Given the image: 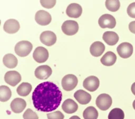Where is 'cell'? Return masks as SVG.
I'll list each match as a JSON object with an SVG mask.
<instances>
[{"label":"cell","instance_id":"21","mask_svg":"<svg viewBox=\"0 0 135 119\" xmlns=\"http://www.w3.org/2000/svg\"><path fill=\"white\" fill-rule=\"evenodd\" d=\"M117 60V56L112 51L107 52L101 58V63L105 66H111L113 65Z\"/></svg>","mask_w":135,"mask_h":119},{"label":"cell","instance_id":"15","mask_svg":"<svg viewBox=\"0 0 135 119\" xmlns=\"http://www.w3.org/2000/svg\"><path fill=\"white\" fill-rule=\"evenodd\" d=\"M20 25L18 21L14 19H9L6 20L3 26L4 30L8 34H14L20 29Z\"/></svg>","mask_w":135,"mask_h":119},{"label":"cell","instance_id":"7","mask_svg":"<svg viewBox=\"0 0 135 119\" xmlns=\"http://www.w3.org/2000/svg\"><path fill=\"white\" fill-rule=\"evenodd\" d=\"M117 51L120 57L126 59L129 58L132 55L133 48L130 43L124 42L117 47Z\"/></svg>","mask_w":135,"mask_h":119},{"label":"cell","instance_id":"23","mask_svg":"<svg viewBox=\"0 0 135 119\" xmlns=\"http://www.w3.org/2000/svg\"><path fill=\"white\" fill-rule=\"evenodd\" d=\"M32 89V86L30 83L28 82H23L17 87L16 92L19 95L26 96L30 94Z\"/></svg>","mask_w":135,"mask_h":119},{"label":"cell","instance_id":"9","mask_svg":"<svg viewBox=\"0 0 135 119\" xmlns=\"http://www.w3.org/2000/svg\"><path fill=\"white\" fill-rule=\"evenodd\" d=\"M56 35L53 31L50 30L43 31L40 36L41 42L47 46H51L54 45L56 41Z\"/></svg>","mask_w":135,"mask_h":119},{"label":"cell","instance_id":"11","mask_svg":"<svg viewBox=\"0 0 135 119\" xmlns=\"http://www.w3.org/2000/svg\"><path fill=\"white\" fill-rule=\"evenodd\" d=\"M100 85L99 79L94 75L89 76L86 78L83 82V87L90 92L95 91L98 89Z\"/></svg>","mask_w":135,"mask_h":119},{"label":"cell","instance_id":"14","mask_svg":"<svg viewBox=\"0 0 135 119\" xmlns=\"http://www.w3.org/2000/svg\"><path fill=\"white\" fill-rule=\"evenodd\" d=\"M82 13V7L77 3H71L69 4L66 9V15L71 18H79L81 15Z\"/></svg>","mask_w":135,"mask_h":119},{"label":"cell","instance_id":"24","mask_svg":"<svg viewBox=\"0 0 135 119\" xmlns=\"http://www.w3.org/2000/svg\"><path fill=\"white\" fill-rule=\"evenodd\" d=\"M83 116L84 119H97L98 112L94 107L88 106L83 111Z\"/></svg>","mask_w":135,"mask_h":119},{"label":"cell","instance_id":"35","mask_svg":"<svg viewBox=\"0 0 135 119\" xmlns=\"http://www.w3.org/2000/svg\"><path fill=\"white\" fill-rule=\"evenodd\" d=\"M132 106H133V108L134 109V110H135V100L133 101V102L132 103Z\"/></svg>","mask_w":135,"mask_h":119},{"label":"cell","instance_id":"2","mask_svg":"<svg viewBox=\"0 0 135 119\" xmlns=\"http://www.w3.org/2000/svg\"><path fill=\"white\" fill-rule=\"evenodd\" d=\"M33 48V45L28 41L22 40L17 42L15 46V52L20 57L28 56Z\"/></svg>","mask_w":135,"mask_h":119},{"label":"cell","instance_id":"25","mask_svg":"<svg viewBox=\"0 0 135 119\" xmlns=\"http://www.w3.org/2000/svg\"><path fill=\"white\" fill-rule=\"evenodd\" d=\"M12 92L11 89L6 85L0 86V101L1 102H6L11 98Z\"/></svg>","mask_w":135,"mask_h":119},{"label":"cell","instance_id":"19","mask_svg":"<svg viewBox=\"0 0 135 119\" xmlns=\"http://www.w3.org/2000/svg\"><path fill=\"white\" fill-rule=\"evenodd\" d=\"M105 46L101 41L93 42L90 47V52L93 57H99L104 51Z\"/></svg>","mask_w":135,"mask_h":119},{"label":"cell","instance_id":"29","mask_svg":"<svg viewBox=\"0 0 135 119\" xmlns=\"http://www.w3.org/2000/svg\"><path fill=\"white\" fill-rule=\"evenodd\" d=\"M47 117L48 119H64V115L61 112L57 111L47 114Z\"/></svg>","mask_w":135,"mask_h":119},{"label":"cell","instance_id":"16","mask_svg":"<svg viewBox=\"0 0 135 119\" xmlns=\"http://www.w3.org/2000/svg\"><path fill=\"white\" fill-rule=\"evenodd\" d=\"M11 108L12 111L15 113H21L26 107V101L21 98H17L14 99L11 103Z\"/></svg>","mask_w":135,"mask_h":119},{"label":"cell","instance_id":"8","mask_svg":"<svg viewBox=\"0 0 135 119\" xmlns=\"http://www.w3.org/2000/svg\"><path fill=\"white\" fill-rule=\"evenodd\" d=\"M48 50L44 47L39 46L35 48L33 53V58L38 63L45 62L49 58Z\"/></svg>","mask_w":135,"mask_h":119},{"label":"cell","instance_id":"28","mask_svg":"<svg viewBox=\"0 0 135 119\" xmlns=\"http://www.w3.org/2000/svg\"><path fill=\"white\" fill-rule=\"evenodd\" d=\"M24 119H38L36 113L31 109H27L23 115Z\"/></svg>","mask_w":135,"mask_h":119},{"label":"cell","instance_id":"18","mask_svg":"<svg viewBox=\"0 0 135 119\" xmlns=\"http://www.w3.org/2000/svg\"><path fill=\"white\" fill-rule=\"evenodd\" d=\"M62 109L66 113L72 114L77 111L78 105L72 99H68L63 102L62 105Z\"/></svg>","mask_w":135,"mask_h":119},{"label":"cell","instance_id":"12","mask_svg":"<svg viewBox=\"0 0 135 119\" xmlns=\"http://www.w3.org/2000/svg\"><path fill=\"white\" fill-rule=\"evenodd\" d=\"M35 19L36 22L39 25L46 26L51 23L52 17L47 12L44 10H40L36 13Z\"/></svg>","mask_w":135,"mask_h":119},{"label":"cell","instance_id":"13","mask_svg":"<svg viewBox=\"0 0 135 119\" xmlns=\"http://www.w3.org/2000/svg\"><path fill=\"white\" fill-rule=\"evenodd\" d=\"M52 70L47 65H42L37 67L34 71L36 78L40 80H46L52 74Z\"/></svg>","mask_w":135,"mask_h":119},{"label":"cell","instance_id":"6","mask_svg":"<svg viewBox=\"0 0 135 119\" xmlns=\"http://www.w3.org/2000/svg\"><path fill=\"white\" fill-rule=\"evenodd\" d=\"M98 24L102 28H108L112 29L116 25V20L112 15L105 14L100 16L98 20Z\"/></svg>","mask_w":135,"mask_h":119},{"label":"cell","instance_id":"17","mask_svg":"<svg viewBox=\"0 0 135 119\" xmlns=\"http://www.w3.org/2000/svg\"><path fill=\"white\" fill-rule=\"evenodd\" d=\"M74 97L81 104L85 105L89 103L91 100L90 94L83 90H79L74 94Z\"/></svg>","mask_w":135,"mask_h":119},{"label":"cell","instance_id":"31","mask_svg":"<svg viewBox=\"0 0 135 119\" xmlns=\"http://www.w3.org/2000/svg\"><path fill=\"white\" fill-rule=\"evenodd\" d=\"M127 12L130 17L135 18V2L129 5L127 9Z\"/></svg>","mask_w":135,"mask_h":119},{"label":"cell","instance_id":"34","mask_svg":"<svg viewBox=\"0 0 135 119\" xmlns=\"http://www.w3.org/2000/svg\"><path fill=\"white\" fill-rule=\"evenodd\" d=\"M69 119H81V118L76 115H74V116H71Z\"/></svg>","mask_w":135,"mask_h":119},{"label":"cell","instance_id":"33","mask_svg":"<svg viewBox=\"0 0 135 119\" xmlns=\"http://www.w3.org/2000/svg\"><path fill=\"white\" fill-rule=\"evenodd\" d=\"M131 90L132 93H133V94H134L135 95V82L133 83V84L131 85Z\"/></svg>","mask_w":135,"mask_h":119},{"label":"cell","instance_id":"4","mask_svg":"<svg viewBox=\"0 0 135 119\" xmlns=\"http://www.w3.org/2000/svg\"><path fill=\"white\" fill-rule=\"evenodd\" d=\"M112 100L111 97L108 94L102 93L100 94L97 98L95 103L97 107L102 111L108 110L112 105Z\"/></svg>","mask_w":135,"mask_h":119},{"label":"cell","instance_id":"5","mask_svg":"<svg viewBox=\"0 0 135 119\" xmlns=\"http://www.w3.org/2000/svg\"><path fill=\"white\" fill-rule=\"evenodd\" d=\"M61 29L64 34L68 36H72L78 31L79 25L75 20H68L62 24Z\"/></svg>","mask_w":135,"mask_h":119},{"label":"cell","instance_id":"27","mask_svg":"<svg viewBox=\"0 0 135 119\" xmlns=\"http://www.w3.org/2000/svg\"><path fill=\"white\" fill-rule=\"evenodd\" d=\"M105 5L106 8L112 12H117L120 7V3L118 0H107Z\"/></svg>","mask_w":135,"mask_h":119},{"label":"cell","instance_id":"30","mask_svg":"<svg viewBox=\"0 0 135 119\" xmlns=\"http://www.w3.org/2000/svg\"><path fill=\"white\" fill-rule=\"evenodd\" d=\"M56 1L55 0H50V1H45V0H41L40 3L41 5L46 8H53L55 4Z\"/></svg>","mask_w":135,"mask_h":119},{"label":"cell","instance_id":"32","mask_svg":"<svg viewBox=\"0 0 135 119\" xmlns=\"http://www.w3.org/2000/svg\"><path fill=\"white\" fill-rule=\"evenodd\" d=\"M129 29L132 33L135 34V21H131L129 23Z\"/></svg>","mask_w":135,"mask_h":119},{"label":"cell","instance_id":"22","mask_svg":"<svg viewBox=\"0 0 135 119\" xmlns=\"http://www.w3.org/2000/svg\"><path fill=\"white\" fill-rule=\"evenodd\" d=\"M3 62L5 67L10 69L15 68L18 63L17 58L12 53L5 55L3 57Z\"/></svg>","mask_w":135,"mask_h":119},{"label":"cell","instance_id":"20","mask_svg":"<svg viewBox=\"0 0 135 119\" xmlns=\"http://www.w3.org/2000/svg\"><path fill=\"white\" fill-rule=\"evenodd\" d=\"M102 39L108 45L114 46L118 42L119 38L116 33L111 31H107L103 33Z\"/></svg>","mask_w":135,"mask_h":119},{"label":"cell","instance_id":"10","mask_svg":"<svg viewBox=\"0 0 135 119\" xmlns=\"http://www.w3.org/2000/svg\"><path fill=\"white\" fill-rule=\"evenodd\" d=\"M22 77L19 72L16 71H7L4 75V80L9 85L15 86L21 81Z\"/></svg>","mask_w":135,"mask_h":119},{"label":"cell","instance_id":"3","mask_svg":"<svg viewBox=\"0 0 135 119\" xmlns=\"http://www.w3.org/2000/svg\"><path fill=\"white\" fill-rule=\"evenodd\" d=\"M78 80L77 77L72 74L65 75L62 79L61 84L63 89L66 91L73 90L77 85Z\"/></svg>","mask_w":135,"mask_h":119},{"label":"cell","instance_id":"1","mask_svg":"<svg viewBox=\"0 0 135 119\" xmlns=\"http://www.w3.org/2000/svg\"><path fill=\"white\" fill-rule=\"evenodd\" d=\"M34 107L38 111L49 112L56 110L60 105L62 93L58 86L51 81L41 83L32 93Z\"/></svg>","mask_w":135,"mask_h":119},{"label":"cell","instance_id":"26","mask_svg":"<svg viewBox=\"0 0 135 119\" xmlns=\"http://www.w3.org/2000/svg\"><path fill=\"white\" fill-rule=\"evenodd\" d=\"M124 112L120 108L113 109L108 115V119H124Z\"/></svg>","mask_w":135,"mask_h":119}]
</instances>
